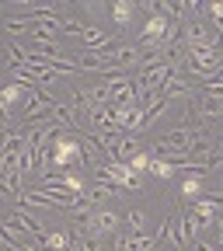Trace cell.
Wrapping results in <instances>:
<instances>
[{"instance_id": "obj_4", "label": "cell", "mask_w": 223, "mask_h": 251, "mask_svg": "<svg viewBox=\"0 0 223 251\" xmlns=\"http://www.w3.org/2000/svg\"><path fill=\"white\" fill-rule=\"evenodd\" d=\"M150 175H157V178H171L174 168L164 161V157H153V161H150Z\"/></svg>"}, {"instance_id": "obj_3", "label": "cell", "mask_w": 223, "mask_h": 251, "mask_svg": "<svg viewBox=\"0 0 223 251\" xmlns=\"http://www.w3.org/2000/svg\"><path fill=\"white\" fill-rule=\"evenodd\" d=\"M150 161H153V153H150V150H140V153L133 157V161H129V171L140 178L143 171H150Z\"/></svg>"}, {"instance_id": "obj_6", "label": "cell", "mask_w": 223, "mask_h": 251, "mask_svg": "<svg viewBox=\"0 0 223 251\" xmlns=\"http://www.w3.org/2000/svg\"><path fill=\"white\" fill-rule=\"evenodd\" d=\"M0 7H4V4H0Z\"/></svg>"}, {"instance_id": "obj_2", "label": "cell", "mask_w": 223, "mask_h": 251, "mask_svg": "<svg viewBox=\"0 0 223 251\" xmlns=\"http://www.w3.org/2000/svg\"><path fill=\"white\" fill-rule=\"evenodd\" d=\"M125 224H129V234H147V213L143 209H129L125 213Z\"/></svg>"}, {"instance_id": "obj_1", "label": "cell", "mask_w": 223, "mask_h": 251, "mask_svg": "<svg viewBox=\"0 0 223 251\" xmlns=\"http://www.w3.org/2000/svg\"><path fill=\"white\" fill-rule=\"evenodd\" d=\"M136 11H140V7L133 4V0H112V4H108V14H112V35H119L122 28H129V21H133Z\"/></svg>"}, {"instance_id": "obj_5", "label": "cell", "mask_w": 223, "mask_h": 251, "mask_svg": "<svg viewBox=\"0 0 223 251\" xmlns=\"http://www.w3.org/2000/svg\"><path fill=\"white\" fill-rule=\"evenodd\" d=\"M11 199H18V196H14V188H11L4 178H0V202H11Z\"/></svg>"}]
</instances>
